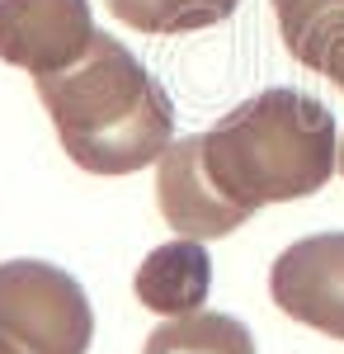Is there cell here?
I'll return each instance as SVG.
<instances>
[{
  "instance_id": "cell-1",
  "label": "cell",
  "mask_w": 344,
  "mask_h": 354,
  "mask_svg": "<svg viewBox=\"0 0 344 354\" xmlns=\"http://www.w3.org/2000/svg\"><path fill=\"white\" fill-rule=\"evenodd\" d=\"M33 85L66 156L90 175L146 170L175 142V104L165 85L113 33L95 28L71 66L33 76Z\"/></svg>"
},
{
  "instance_id": "cell-2",
  "label": "cell",
  "mask_w": 344,
  "mask_h": 354,
  "mask_svg": "<svg viewBox=\"0 0 344 354\" xmlns=\"http://www.w3.org/2000/svg\"><path fill=\"white\" fill-rule=\"evenodd\" d=\"M203 175L240 218L265 203H292L330 185L340 165L335 118L316 95L274 85L217 118L198 137Z\"/></svg>"
},
{
  "instance_id": "cell-3",
  "label": "cell",
  "mask_w": 344,
  "mask_h": 354,
  "mask_svg": "<svg viewBox=\"0 0 344 354\" xmlns=\"http://www.w3.org/2000/svg\"><path fill=\"white\" fill-rule=\"evenodd\" d=\"M95 340L90 298L48 260L0 265V354H85Z\"/></svg>"
},
{
  "instance_id": "cell-4",
  "label": "cell",
  "mask_w": 344,
  "mask_h": 354,
  "mask_svg": "<svg viewBox=\"0 0 344 354\" xmlns=\"http://www.w3.org/2000/svg\"><path fill=\"white\" fill-rule=\"evenodd\" d=\"M269 293L283 317L344 340V232L292 241L269 270Z\"/></svg>"
},
{
  "instance_id": "cell-5",
  "label": "cell",
  "mask_w": 344,
  "mask_h": 354,
  "mask_svg": "<svg viewBox=\"0 0 344 354\" xmlns=\"http://www.w3.org/2000/svg\"><path fill=\"white\" fill-rule=\"evenodd\" d=\"M95 38L90 0H0V62L48 76L71 66Z\"/></svg>"
},
{
  "instance_id": "cell-6",
  "label": "cell",
  "mask_w": 344,
  "mask_h": 354,
  "mask_svg": "<svg viewBox=\"0 0 344 354\" xmlns=\"http://www.w3.org/2000/svg\"><path fill=\"white\" fill-rule=\"evenodd\" d=\"M156 203H160V218L180 236H193V241L231 236L236 227L250 222V218H240L231 203H222V194L208 185L198 137H180V142L165 147L160 170H156Z\"/></svg>"
},
{
  "instance_id": "cell-7",
  "label": "cell",
  "mask_w": 344,
  "mask_h": 354,
  "mask_svg": "<svg viewBox=\"0 0 344 354\" xmlns=\"http://www.w3.org/2000/svg\"><path fill=\"white\" fill-rule=\"evenodd\" d=\"M133 288H137V302L151 307V312H160V317L203 312L208 288H212V260H208V250H203V241L180 236V241L156 245V250L142 260Z\"/></svg>"
},
{
  "instance_id": "cell-8",
  "label": "cell",
  "mask_w": 344,
  "mask_h": 354,
  "mask_svg": "<svg viewBox=\"0 0 344 354\" xmlns=\"http://www.w3.org/2000/svg\"><path fill=\"white\" fill-rule=\"evenodd\" d=\"M274 15L292 62L344 95V0H274Z\"/></svg>"
},
{
  "instance_id": "cell-9",
  "label": "cell",
  "mask_w": 344,
  "mask_h": 354,
  "mask_svg": "<svg viewBox=\"0 0 344 354\" xmlns=\"http://www.w3.org/2000/svg\"><path fill=\"white\" fill-rule=\"evenodd\" d=\"M142 354H255V340L227 312H189L151 330Z\"/></svg>"
},
{
  "instance_id": "cell-10",
  "label": "cell",
  "mask_w": 344,
  "mask_h": 354,
  "mask_svg": "<svg viewBox=\"0 0 344 354\" xmlns=\"http://www.w3.org/2000/svg\"><path fill=\"white\" fill-rule=\"evenodd\" d=\"M108 15L137 33H189L236 15L240 0H104Z\"/></svg>"
},
{
  "instance_id": "cell-11",
  "label": "cell",
  "mask_w": 344,
  "mask_h": 354,
  "mask_svg": "<svg viewBox=\"0 0 344 354\" xmlns=\"http://www.w3.org/2000/svg\"><path fill=\"white\" fill-rule=\"evenodd\" d=\"M340 175H344V137H340Z\"/></svg>"
}]
</instances>
